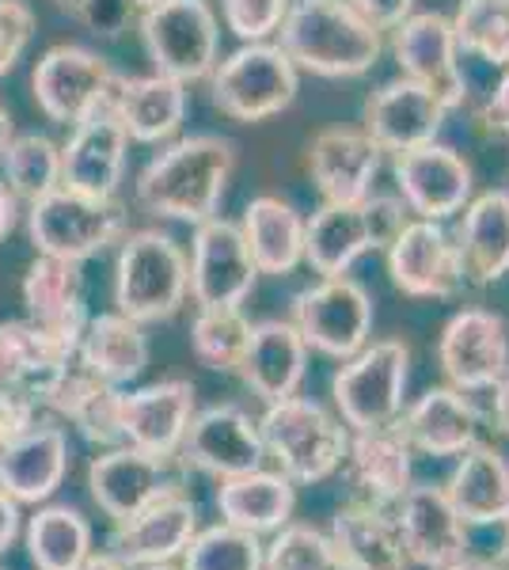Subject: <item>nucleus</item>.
<instances>
[{
  "label": "nucleus",
  "mask_w": 509,
  "mask_h": 570,
  "mask_svg": "<svg viewBox=\"0 0 509 570\" xmlns=\"http://www.w3.org/2000/svg\"><path fill=\"white\" fill-rule=\"evenodd\" d=\"M236 171V145L228 137L194 134L160 149L137 176V206L153 217L202 225L217 217Z\"/></svg>",
  "instance_id": "nucleus-1"
},
{
  "label": "nucleus",
  "mask_w": 509,
  "mask_h": 570,
  "mask_svg": "<svg viewBox=\"0 0 509 570\" xmlns=\"http://www.w3.org/2000/svg\"><path fill=\"white\" fill-rule=\"evenodd\" d=\"M277 46L301 72L361 77L381 61L384 31H376L350 0H293L277 27Z\"/></svg>",
  "instance_id": "nucleus-2"
},
{
  "label": "nucleus",
  "mask_w": 509,
  "mask_h": 570,
  "mask_svg": "<svg viewBox=\"0 0 509 570\" xmlns=\"http://www.w3.org/2000/svg\"><path fill=\"white\" fill-rule=\"evenodd\" d=\"M400 195H365L361 202H323L304 220V263L320 278L346 274L365 252H384L407 225Z\"/></svg>",
  "instance_id": "nucleus-3"
},
{
  "label": "nucleus",
  "mask_w": 509,
  "mask_h": 570,
  "mask_svg": "<svg viewBox=\"0 0 509 570\" xmlns=\"http://www.w3.org/2000/svg\"><path fill=\"white\" fill-rule=\"evenodd\" d=\"M187 252L168 233H126L115 259V312L134 324H164L187 301Z\"/></svg>",
  "instance_id": "nucleus-4"
},
{
  "label": "nucleus",
  "mask_w": 509,
  "mask_h": 570,
  "mask_svg": "<svg viewBox=\"0 0 509 570\" xmlns=\"http://www.w3.org/2000/svg\"><path fill=\"white\" fill-rule=\"evenodd\" d=\"M258 434L266 456H274L282 475H290L293 483H323L335 475L350 445V430L342 426V419L304 395L266 403Z\"/></svg>",
  "instance_id": "nucleus-5"
},
{
  "label": "nucleus",
  "mask_w": 509,
  "mask_h": 570,
  "mask_svg": "<svg viewBox=\"0 0 509 570\" xmlns=\"http://www.w3.org/2000/svg\"><path fill=\"white\" fill-rule=\"evenodd\" d=\"M129 233V214L118 198H91L69 187H53L50 195L27 206V236L39 255L85 263L123 244Z\"/></svg>",
  "instance_id": "nucleus-6"
},
{
  "label": "nucleus",
  "mask_w": 509,
  "mask_h": 570,
  "mask_svg": "<svg viewBox=\"0 0 509 570\" xmlns=\"http://www.w3.org/2000/svg\"><path fill=\"white\" fill-rule=\"evenodd\" d=\"M209 91L221 115L247 126L266 122L293 107L301 91V69L277 42H244L213 66Z\"/></svg>",
  "instance_id": "nucleus-7"
},
{
  "label": "nucleus",
  "mask_w": 509,
  "mask_h": 570,
  "mask_svg": "<svg viewBox=\"0 0 509 570\" xmlns=\"http://www.w3.org/2000/svg\"><path fill=\"white\" fill-rule=\"evenodd\" d=\"M407 365H411V351H407L400 338L365 343L354 357H346L335 370V376H331V395H335L342 426L350 430L395 426V419L403 415Z\"/></svg>",
  "instance_id": "nucleus-8"
},
{
  "label": "nucleus",
  "mask_w": 509,
  "mask_h": 570,
  "mask_svg": "<svg viewBox=\"0 0 509 570\" xmlns=\"http://www.w3.org/2000/svg\"><path fill=\"white\" fill-rule=\"evenodd\" d=\"M137 27H141L153 69L179 85L206 80L217 66L221 23L209 0H160L153 8H141Z\"/></svg>",
  "instance_id": "nucleus-9"
},
{
  "label": "nucleus",
  "mask_w": 509,
  "mask_h": 570,
  "mask_svg": "<svg viewBox=\"0 0 509 570\" xmlns=\"http://www.w3.org/2000/svg\"><path fill=\"white\" fill-rule=\"evenodd\" d=\"M290 324L301 331L309 351L346 362L373 335V297L365 285L346 274L320 278L293 297Z\"/></svg>",
  "instance_id": "nucleus-10"
},
{
  "label": "nucleus",
  "mask_w": 509,
  "mask_h": 570,
  "mask_svg": "<svg viewBox=\"0 0 509 570\" xmlns=\"http://www.w3.org/2000/svg\"><path fill=\"white\" fill-rule=\"evenodd\" d=\"M118 72L110 69L107 58L85 50V46H50L31 72L35 104L50 122L77 126L85 122L91 110L107 107L115 99Z\"/></svg>",
  "instance_id": "nucleus-11"
},
{
  "label": "nucleus",
  "mask_w": 509,
  "mask_h": 570,
  "mask_svg": "<svg viewBox=\"0 0 509 570\" xmlns=\"http://www.w3.org/2000/svg\"><path fill=\"white\" fill-rule=\"evenodd\" d=\"M187 266V297L198 308H239L252 297L258 278L239 225L221 214L194 225Z\"/></svg>",
  "instance_id": "nucleus-12"
},
{
  "label": "nucleus",
  "mask_w": 509,
  "mask_h": 570,
  "mask_svg": "<svg viewBox=\"0 0 509 570\" xmlns=\"http://www.w3.org/2000/svg\"><path fill=\"white\" fill-rule=\"evenodd\" d=\"M77 343V331L4 320L0 324V400H20L42 411V392L65 365H72Z\"/></svg>",
  "instance_id": "nucleus-13"
},
{
  "label": "nucleus",
  "mask_w": 509,
  "mask_h": 570,
  "mask_svg": "<svg viewBox=\"0 0 509 570\" xmlns=\"http://www.w3.org/2000/svg\"><path fill=\"white\" fill-rule=\"evenodd\" d=\"M392 176L400 187V202L407 214L422 220H449L468 206L476 195L471 164L449 145H419V149L395 153Z\"/></svg>",
  "instance_id": "nucleus-14"
},
{
  "label": "nucleus",
  "mask_w": 509,
  "mask_h": 570,
  "mask_svg": "<svg viewBox=\"0 0 509 570\" xmlns=\"http://www.w3.org/2000/svg\"><path fill=\"white\" fill-rule=\"evenodd\" d=\"M438 365L457 392L495 389L509 373V327L490 308H464L441 327Z\"/></svg>",
  "instance_id": "nucleus-15"
},
{
  "label": "nucleus",
  "mask_w": 509,
  "mask_h": 570,
  "mask_svg": "<svg viewBox=\"0 0 509 570\" xmlns=\"http://www.w3.org/2000/svg\"><path fill=\"white\" fill-rule=\"evenodd\" d=\"M384 255L395 289L407 293V297L446 301L457 297L460 285H464L457 240L441 220L411 217L400 228V236L384 247Z\"/></svg>",
  "instance_id": "nucleus-16"
},
{
  "label": "nucleus",
  "mask_w": 509,
  "mask_h": 570,
  "mask_svg": "<svg viewBox=\"0 0 509 570\" xmlns=\"http://www.w3.org/2000/svg\"><path fill=\"white\" fill-rule=\"evenodd\" d=\"M392 58L407 80L430 88L449 110L464 104L468 80L464 69H460V46L449 16L411 12L392 31Z\"/></svg>",
  "instance_id": "nucleus-17"
},
{
  "label": "nucleus",
  "mask_w": 509,
  "mask_h": 570,
  "mask_svg": "<svg viewBox=\"0 0 509 570\" xmlns=\"http://www.w3.org/2000/svg\"><path fill=\"white\" fill-rule=\"evenodd\" d=\"M183 461L194 472L213 475V480H233V475H247L263 468L266 449L258 422L247 411L233 407V403H217V407L194 411L187 434L179 445Z\"/></svg>",
  "instance_id": "nucleus-18"
},
{
  "label": "nucleus",
  "mask_w": 509,
  "mask_h": 570,
  "mask_svg": "<svg viewBox=\"0 0 509 570\" xmlns=\"http://www.w3.org/2000/svg\"><path fill=\"white\" fill-rule=\"evenodd\" d=\"M175 456H156L134 445H115L104 456L88 464V491L91 502L107 513L110 521H126L141 513L145 505L164 499L168 491H179L172 480Z\"/></svg>",
  "instance_id": "nucleus-19"
},
{
  "label": "nucleus",
  "mask_w": 509,
  "mask_h": 570,
  "mask_svg": "<svg viewBox=\"0 0 509 570\" xmlns=\"http://www.w3.org/2000/svg\"><path fill=\"white\" fill-rule=\"evenodd\" d=\"M194 532H198V505L179 487V491H168L164 499L145 505L134 518L115 521L107 551L129 570L172 563V559H179L187 551Z\"/></svg>",
  "instance_id": "nucleus-20"
},
{
  "label": "nucleus",
  "mask_w": 509,
  "mask_h": 570,
  "mask_svg": "<svg viewBox=\"0 0 509 570\" xmlns=\"http://www.w3.org/2000/svg\"><path fill=\"white\" fill-rule=\"evenodd\" d=\"M126 156L129 137L110 104L91 110L61 145V187L91 198H115L126 176Z\"/></svg>",
  "instance_id": "nucleus-21"
},
{
  "label": "nucleus",
  "mask_w": 509,
  "mask_h": 570,
  "mask_svg": "<svg viewBox=\"0 0 509 570\" xmlns=\"http://www.w3.org/2000/svg\"><path fill=\"white\" fill-rule=\"evenodd\" d=\"M395 505H400L395 510V525H400L403 551L414 567L446 570L468 551V525L452 510L446 487L411 483Z\"/></svg>",
  "instance_id": "nucleus-22"
},
{
  "label": "nucleus",
  "mask_w": 509,
  "mask_h": 570,
  "mask_svg": "<svg viewBox=\"0 0 509 570\" xmlns=\"http://www.w3.org/2000/svg\"><path fill=\"white\" fill-rule=\"evenodd\" d=\"M446 115H449V107L441 104L430 88L400 77L369 96L365 126H361V130L381 145V153L395 156V153L438 141L441 126H446Z\"/></svg>",
  "instance_id": "nucleus-23"
},
{
  "label": "nucleus",
  "mask_w": 509,
  "mask_h": 570,
  "mask_svg": "<svg viewBox=\"0 0 509 570\" xmlns=\"http://www.w3.org/2000/svg\"><path fill=\"white\" fill-rule=\"evenodd\" d=\"M381 164V145L365 130H350V126L320 130L309 145V176L323 202H361L373 195Z\"/></svg>",
  "instance_id": "nucleus-24"
},
{
  "label": "nucleus",
  "mask_w": 509,
  "mask_h": 570,
  "mask_svg": "<svg viewBox=\"0 0 509 570\" xmlns=\"http://www.w3.org/2000/svg\"><path fill=\"white\" fill-rule=\"evenodd\" d=\"M194 384L179 376L145 384L137 392L123 389V445L156 456H179L183 434L194 419Z\"/></svg>",
  "instance_id": "nucleus-25"
},
{
  "label": "nucleus",
  "mask_w": 509,
  "mask_h": 570,
  "mask_svg": "<svg viewBox=\"0 0 509 570\" xmlns=\"http://www.w3.org/2000/svg\"><path fill=\"white\" fill-rule=\"evenodd\" d=\"M42 411H53L58 419L72 422L91 445H123V389L91 376L77 357L42 392Z\"/></svg>",
  "instance_id": "nucleus-26"
},
{
  "label": "nucleus",
  "mask_w": 509,
  "mask_h": 570,
  "mask_svg": "<svg viewBox=\"0 0 509 570\" xmlns=\"http://www.w3.org/2000/svg\"><path fill=\"white\" fill-rule=\"evenodd\" d=\"M69 475V434L50 422H31L0 456V491L20 505H42Z\"/></svg>",
  "instance_id": "nucleus-27"
},
{
  "label": "nucleus",
  "mask_w": 509,
  "mask_h": 570,
  "mask_svg": "<svg viewBox=\"0 0 509 570\" xmlns=\"http://www.w3.org/2000/svg\"><path fill=\"white\" fill-rule=\"evenodd\" d=\"M395 430L407 445L425 456H460L468 445H476L479 407L452 384H438V389H425L411 407H403Z\"/></svg>",
  "instance_id": "nucleus-28"
},
{
  "label": "nucleus",
  "mask_w": 509,
  "mask_h": 570,
  "mask_svg": "<svg viewBox=\"0 0 509 570\" xmlns=\"http://www.w3.org/2000/svg\"><path fill=\"white\" fill-rule=\"evenodd\" d=\"M304 365H309V346L301 331L290 320H263L252 324V338L236 373L263 403H277L285 395H297Z\"/></svg>",
  "instance_id": "nucleus-29"
},
{
  "label": "nucleus",
  "mask_w": 509,
  "mask_h": 570,
  "mask_svg": "<svg viewBox=\"0 0 509 570\" xmlns=\"http://www.w3.org/2000/svg\"><path fill=\"white\" fill-rule=\"evenodd\" d=\"M460 214L464 217H460L452 240H457L464 282H502L509 274V190L471 195V202Z\"/></svg>",
  "instance_id": "nucleus-30"
},
{
  "label": "nucleus",
  "mask_w": 509,
  "mask_h": 570,
  "mask_svg": "<svg viewBox=\"0 0 509 570\" xmlns=\"http://www.w3.org/2000/svg\"><path fill=\"white\" fill-rule=\"evenodd\" d=\"M129 141L137 145H164L179 134L187 118V85L149 72V77H123L110 99Z\"/></svg>",
  "instance_id": "nucleus-31"
},
{
  "label": "nucleus",
  "mask_w": 509,
  "mask_h": 570,
  "mask_svg": "<svg viewBox=\"0 0 509 570\" xmlns=\"http://www.w3.org/2000/svg\"><path fill=\"white\" fill-rule=\"evenodd\" d=\"M77 362L99 381L126 389L149 370V335L123 312H99V316H88L80 331Z\"/></svg>",
  "instance_id": "nucleus-32"
},
{
  "label": "nucleus",
  "mask_w": 509,
  "mask_h": 570,
  "mask_svg": "<svg viewBox=\"0 0 509 570\" xmlns=\"http://www.w3.org/2000/svg\"><path fill=\"white\" fill-rule=\"evenodd\" d=\"M446 494L464 525L509 521V461L495 445H468L452 468Z\"/></svg>",
  "instance_id": "nucleus-33"
},
{
  "label": "nucleus",
  "mask_w": 509,
  "mask_h": 570,
  "mask_svg": "<svg viewBox=\"0 0 509 570\" xmlns=\"http://www.w3.org/2000/svg\"><path fill=\"white\" fill-rule=\"evenodd\" d=\"M23 305L27 320L53 331H85V263L58 259V255H39L23 274Z\"/></svg>",
  "instance_id": "nucleus-34"
},
{
  "label": "nucleus",
  "mask_w": 509,
  "mask_h": 570,
  "mask_svg": "<svg viewBox=\"0 0 509 570\" xmlns=\"http://www.w3.org/2000/svg\"><path fill=\"white\" fill-rule=\"evenodd\" d=\"M346 468L365 502L392 505L411 487V445L395 426L354 430L346 445Z\"/></svg>",
  "instance_id": "nucleus-35"
},
{
  "label": "nucleus",
  "mask_w": 509,
  "mask_h": 570,
  "mask_svg": "<svg viewBox=\"0 0 509 570\" xmlns=\"http://www.w3.org/2000/svg\"><path fill=\"white\" fill-rule=\"evenodd\" d=\"M331 540L342 551L350 570H407L411 559L403 551L400 525L384 505L350 502L331 518Z\"/></svg>",
  "instance_id": "nucleus-36"
},
{
  "label": "nucleus",
  "mask_w": 509,
  "mask_h": 570,
  "mask_svg": "<svg viewBox=\"0 0 509 570\" xmlns=\"http://www.w3.org/2000/svg\"><path fill=\"white\" fill-rule=\"evenodd\" d=\"M239 233L252 252V263L258 274H293L304 263V217L290 202L274 195H258L247 202Z\"/></svg>",
  "instance_id": "nucleus-37"
},
{
  "label": "nucleus",
  "mask_w": 509,
  "mask_h": 570,
  "mask_svg": "<svg viewBox=\"0 0 509 570\" xmlns=\"http://www.w3.org/2000/svg\"><path fill=\"white\" fill-rule=\"evenodd\" d=\"M293 505H297V487L282 472H255L221 480L217 487V510L228 525L247 529L255 537L290 525Z\"/></svg>",
  "instance_id": "nucleus-38"
},
{
  "label": "nucleus",
  "mask_w": 509,
  "mask_h": 570,
  "mask_svg": "<svg viewBox=\"0 0 509 570\" xmlns=\"http://www.w3.org/2000/svg\"><path fill=\"white\" fill-rule=\"evenodd\" d=\"M91 551V525L72 505H42L27 521V556L35 570H77Z\"/></svg>",
  "instance_id": "nucleus-39"
},
{
  "label": "nucleus",
  "mask_w": 509,
  "mask_h": 570,
  "mask_svg": "<svg viewBox=\"0 0 509 570\" xmlns=\"http://www.w3.org/2000/svg\"><path fill=\"white\" fill-rule=\"evenodd\" d=\"M0 164H4V187L27 206L61 187V145H53L46 134H12Z\"/></svg>",
  "instance_id": "nucleus-40"
},
{
  "label": "nucleus",
  "mask_w": 509,
  "mask_h": 570,
  "mask_svg": "<svg viewBox=\"0 0 509 570\" xmlns=\"http://www.w3.org/2000/svg\"><path fill=\"white\" fill-rule=\"evenodd\" d=\"M247 338H252V320L244 308H198L190 324V351L206 370L236 373L244 362Z\"/></svg>",
  "instance_id": "nucleus-41"
},
{
  "label": "nucleus",
  "mask_w": 509,
  "mask_h": 570,
  "mask_svg": "<svg viewBox=\"0 0 509 570\" xmlns=\"http://www.w3.org/2000/svg\"><path fill=\"white\" fill-rule=\"evenodd\" d=\"M452 20L460 53L487 61V66H509V0H460Z\"/></svg>",
  "instance_id": "nucleus-42"
},
{
  "label": "nucleus",
  "mask_w": 509,
  "mask_h": 570,
  "mask_svg": "<svg viewBox=\"0 0 509 570\" xmlns=\"http://www.w3.org/2000/svg\"><path fill=\"white\" fill-rule=\"evenodd\" d=\"M183 570H263V544L255 532L221 521L194 532L183 551Z\"/></svg>",
  "instance_id": "nucleus-43"
},
{
  "label": "nucleus",
  "mask_w": 509,
  "mask_h": 570,
  "mask_svg": "<svg viewBox=\"0 0 509 570\" xmlns=\"http://www.w3.org/2000/svg\"><path fill=\"white\" fill-rule=\"evenodd\" d=\"M263 570H350L327 532L312 525H282L263 548Z\"/></svg>",
  "instance_id": "nucleus-44"
},
{
  "label": "nucleus",
  "mask_w": 509,
  "mask_h": 570,
  "mask_svg": "<svg viewBox=\"0 0 509 570\" xmlns=\"http://www.w3.org/2000/svg\"><path fill=\"white\" fill-rule=\"evenodd\" d=\"M293 0H221L225 27L239 42H266L277 35Z\"/></svg>",
  "instance_id": "nucleus-45"
},
{
  "label": "nucleus",
  "mask_w": 509,
  "mask_h": 570,
  "mask_svg": "<svg viewBox=\"0 0 509 570\" xmlns=\"http://www.w3.org/2000/svg\"><path fill=\"white\" fill-rule=\"evenodd\" d=\"M35 31H39V16L27 0H0V80L20 66L27 46L35 42Z\"/></svg>",
  "instance_id": "nucleus-46"
},
{
  "label": "nucleus",
  "mask_w": 509,
  "mask_h": 570,
  "mask_svg": "<svg viewBox=\"0 0 509 570\" xmlns=\"http://www.w3.org/2000/svg\"><path fill=\"white\" fill-rule=\"evenodd\" d=\"M137 16H141V8L134 0H80L77 8V20L99 39H118L123 31H129Z\"/></svg>",
  "instance_id": "nucleus-47"
},
{
  "label": "nucleus",
  "mask_w": 509,
  "mask_h": 570,
  "mask_svg": "<svg viewBox=\"0 0 509 570\" xmlns=\"http://www.w3.org/2000/svg\"><path fill=\"white\" fill-rule=\"evenodd\" d=\"M376 31H395L414 12V0H350Z\"/></svg>",
  "instance_id": "nucleus-48"
},
{
  "label": "nucleus",
  "mask_w": 509,
  "mask_h": 570,
  "mask_svg": "<svg viewBox=\"0 0 509 570\" xmlns=\"http://www.w3.org/2000/svg\"><path fill=\"white\" fill-rule=\"evenodd\" d=\"M31 422H39V407L20 403V400H0V456H4V449L12 445Z\"/></svg>",
  "instance_id": "nucleus-49"
},
{
  "label": "nucleus",
  "mask_w": 509,
  "mask_h": 570,
  "mask_svg": "<svg viewBox=\"0 0 509 570\" xmlns=\"http://www.w3.org/2000/svg\"><path fill=\"white\" fill-rule=\"evenodd\" d=\"M483 126L490 134H509V66H502V80L483 107Z\"/></svg>",
  "instance_id": "nucleus-50"
},
{
  "label": "nucleus",
  "mask_w": 509,
  "mask_h": 570,
  "mask_svg": "<svg viewBox=\"0 0 509 570\" xmlns=\"http://www.w3.org/2000/svg\"><path fill=\"white\" fill-rule=\"evenodd\" d=\"M16 537H20V502L0 491V556L16 544Z\"/></svg>",
  "instance_id": "nucleus-51"
},
{
  "label": "nucleus",
  "mask_w": 509,
  "mask_h": 570,
  "mask_svg": "<svg viewBox=\"0 0 509 570\" xmlns=\"http://www.w3.org/2000/svg\"><path fill=\"white\" fill-rule=\"evenodd\" d=\"M490 392H495V395H490V419H495L498 434L509 438V373Z\"/></svg>",
  "instance_id": "nucleus-52"
},
{
  "label": "nucleus",
  "mask_w": 509,
  "mask_h": 570,
  "mask_svg": "<svg viewBox=\"0 0 509 570\" xmlns=\"http://www.w3.org/2000/svg\"><path fill=\"white\" fill-rule=\"evenodd\" d=\"M16 220H20V198H16L12 190L4 187V183H0V240L12 233Z\"/></svg>",
  "instance_id": "nucleus-53"
},
{
  "label": "nucleus",
  "mask_w": 509,
  "mask_h": 570,
  "mask_svg": "<svg viewBox=\"0 0 509 570\" xmlns=\"http://www.w3.org/2000/svg\"><path fill=\"white\" fill-rule=\"evenodd\" d=\"M446 570H506V567H498L495 559H483V556H471V551H464V556H460L457 563H449Z\"/></svg>",
  "instance_id": "nucleus-54"
},
{
  "label": "nucleus",
  "mask_w": 509,
  "mask_h": 570,
  "mask_svg": "<svg viewBox=\"0 0 509 570\" xmlns=\"http://www.w3.org/2000/svg\"><path fill=\"white\" fill-rule=\"evenodd\" d=\"M77 570H129V567L118 563V559L110 556V551H91V556Z\"/></svg>",
  "instance_id": "nucleus-55"
},
{
  "label": "nucleus",
  "mask_w": 509,
  "mask_h": 570,
  "mask_svg": "<svg viewBox=\"0 0 509 570\" xmlns=\"http://www.w3.org/2000/svg\"><path fill=\"white\" fill-rule=\"evenodd\" d=\"M8 141H12V115H8V107H0V156H4Z\"/></svg>",
  "instance_id": "nucleus-56"
},
{
  "label": "nucleus",
  "mask_w": 509,
  "mask_h": 570,
  "mask_svg": "<svg viewBox=\"0 0 509 570\" xmlns=\"http://www.w3.org/2000/svg\"><path fill=\"white\" fill-rule=\"evenodd\" d=\"M53 4H58V8H65V12H72V16H77L80 0H53Z\"/></svg>",
  "instance_id": "nucleus-57"
},
{
  "label": "nucleus",
  "mask_w": 509,
  "mask_h": 570,
  "mask_svg": "<svg viewBox=\"0 0 509 570\" xmlns=\"http://www.w3.org/2000/svg\"><path fill=\"white\" fill-rule=\"evenodd\" d=\"M137 8H153V4H160V0H134Z\"/></svg>",
  "instance_id": "nucleus-58"
},
{
  "label": "nucleus",
  "mask_w": 509,
  "mask_h": 570,
  "mask_svg": "<svg viewBox=\"0 0 509 570\" xmlns=\"http://www.w3.org/2000/svg\"><path fill=\"white\" fill-rule=\"evenodd\" d=\"M141 570H175L172 563H156V567H141Z\"/></svg>",
  "instance_id": "nucleus-59"
},
{
  "label": "nucleus",
  "mask_w": 509,
  "mask_h": 570,
  "mask_svg": "<svg viewBox=\"0 0 509 570\" xmlns=\"http://www.w3.org/2000/svg\"><path fill=\"white\" fill-rule=\"evenodd\" d=\"M0 570H4V567H0Z\"/></svg>",
  "instance_id": "nucleus-60"
}]
</instances>
